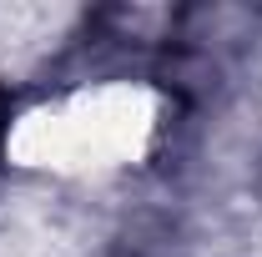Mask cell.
Listing matches in <instances>:
<instances>
[{
  "label": "cell",
  "mask_w": 262,
  "mask_h": 257,
  "mask_svg": "<svg viewBox=\"0 0 262 257\" xmlns=\"http://www.w3.org/2000/svg\"><path fill=\"white\" fill-rule=\"evenodd\" d=\"M15 111H20V96L10 81H0V157H5V141H10V126H15Z\"/></svg>",
  "instance_id": "6da1fadb"
}]
</instances>
